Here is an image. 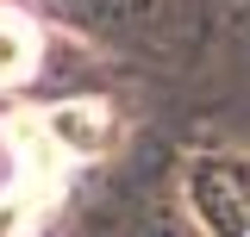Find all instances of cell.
<instances>
[{
	"mask_svg": "<svg viewBox=\"0 0 250 237\" xmlns=\"http://www.w3.org/2000/svg\"><path fill=\"white\" fill-rule=\"evenodd\" d=\"M38 69V25L0 6V81H25Z\"/></svg>",
	"mask_w": 250,
	"mask_h": 237,
	"instance_id": "obj_1",
	"label": "cell"
}]
</instances>
